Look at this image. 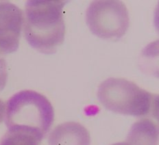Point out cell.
I'll return each mask as SVG.
<instances>
[{"label": "cell", "mask_w": 159, "mask_h": 145, "mask_svg": "<svg viewBox=\"0 0 159 145\" xmlns=\"http://www.w3.org/2000/svg\"><path fill=\"white\" fill-rule=\"evenodd\" d=\"M68 1L30 0L25 4L24 33L32 47L43 54H53L64 41L63 8Z\"/></svg>", "instance_id": "6da1fadb"}, {"label": "cell", "mask_w": 159, "mask_h": 145, "mask_svg": "<svg viewBox=\"0 0 159 145\" xmlns=\"http://www.w3.org/2000/svg\"><path fill=\"white\" fill-rule=\"evenodd\" d=\"M54 121V110L43 94L31 90L15 94L6 103L5 123L8 131H19L43 140Z\"/></svg>", "instance_id": "7a4b0ae2"}, {"label": "cell", "mask_w": 159, "mask_h": 145, "mask_svg": "<svg viewBox=\"0 0 159 145\" xmlns=\"http://www.w3.org/2000/svg\"><path fill=\"white\" fill-rule=\"evenodd\" d=\"M98 97L112 112L138 118L158 117V97L123 78H108L99 85Z\"/></svg>", "instance_id": "3957f363"}, {"label": "cell", "mask_w": 159, "mask_h": 145, "mask_svg": "<svg viewBox=\"0 0 159 145\" xmlns=\"http://www.w3.org/2000/svg\"><path fill=\"white\" fill-rule=\"evenodd\" d=\"M86 22L93 34L104 39L117 40L129 28L126 6L117 0H99L91 3L86 12Z\"/></svg>", "instance_id": "277c9868"}, {"label": "cell", "mask_w": 159, "mask_h": 145, "mask_svg": "<svg viewBox=\"0 0 159 145\" xmlns=\"http://www.w3.org/2000/svg\"><path fill=\"white\" fill-rule=\"evenodd\" d=\"M24 12L8 1H0V54H12L19 46Z\"/></svg>", "instance_id": "5b68a950"}, {"label": "cell", "mask_w": 159, "mask_h": 145, "mask_svg": "<svg viewBox=\"0 0 159 145\" xmlns=\"http://www.w3.org/2000/svg\"><path fill=\"white\" fill-rule=\"evenodd\" d=\"M49 145H90L87 129L75 122H67L56 126L48 138Z\"/></svg>", "instance_id": "8992f818"}, {"label": "cell", "mask_w": 159, "mask_h": 145, "mask_svg": "<svg viewBox=\"0 0 159 145\" xmlns=\"http://www.w3.org/2000/svg\"><path fill=\"white\" fill-rule=\"evenodd\" d=\"M125 142L129 145H158L157 125L149 118H141L132 125Z\"/></svg>", "instance_id": "52a82bcc"}, {"label": "cell", "mask_w": 159, "mask_h": 145, "mask_svg": "<svg viewBox=\"0 0 159 145\" xmlns=\"http://www.w3.org/2000/svg\"><path fill=\"white\" fill-rule=\"evenodd\" d=\"M41 140L34 135L19 131H8L0 142V145H40Z\"/></svg>", "instance_id": "ba28073f"}, {"label": "cell", "mask_w": 159, "mask_h": 145, "mask_svg": "<svg viewBox=\"0 0 159 145\" xmlns=\"http://www.w3.org/2000/svg\"><path fill=\"white\" fill-rule=\"evenodd\" d=\"M8 72L6 62L3 58L2 54H0V91L4 88L7 82Z\"/></svg>", "instance_id": "9c48e42d"}, {"label": "cell", "mask_w": 159, "mask_h": 145, "mask_svg": "<svg viewBox=\"0 0 159 145\" xmlns=\"http://www.w3.org/2000/svg\"><path fill=\"white\" fill-rule=\"evenodd\" d=\"M5 110H6V106L1 99H0V123H2L3 119L4 118V114H5Z\"/></svg>", "instance_id": "30bf717a"}, {"label": "cell", "mask_w": 159, "mask_h": 145, "mask_svg": "<svg viewBox=\"0 0 159 145\" xmlns=\"http://www.w3.org/2000/svg\"><path fill=\"white\" fill-rule=\"evenodd\" d=\"M112 145H129L126 142H123V143H115Z\"/></svg>", "instance_id": "8fae6325"}]
</instances>
